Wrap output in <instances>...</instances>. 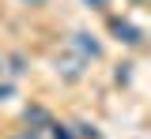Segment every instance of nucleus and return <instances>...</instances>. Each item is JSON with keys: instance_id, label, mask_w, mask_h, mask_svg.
I'll list each match as a JSON object with an SVG mask.
<instances>
[{"instance_id": "f257e3e1", "label": "nucleus", "mask_w": 151, "mask_h": 139, "mask_svg": "<svg viewBox=\"0 0 151 139\" xmlns=\"http://www.w3.org/2000/svg\"><path fill=\"white\" fill-rule=\"evenodd\" d=\"M110 30L117 34L121 45H132V49H136V45H144V30H140L136 23H129V19H117V15H113V19H110Z\"/></svg>"}, {"instance_id": "f03ea898", "label": "nucleus", "mask_w": 151, "mask_h": 139, "mask_svg": "<svg viewBox=\"0 0 151 139\" xmlns=\"http://www.w3.org/2000/svg\"><path fill=\"white\" fill-rule=\"evenodd\" d=\"M72 49H76V57H83L87 64L102 57V45H98V41H94V34H87V30L72 34Z\"/></svg>"}, {"instance_id": "7ed1b4c3", "label": "nucleus", "mask_w": 151, "mask_h": 139, "mask_svg": "<svg viewBox=\"0 0 151 139\" xmlns=\"http://www.w3.org/2000/svg\"><path fill=\"white\" fill-rule=\"evenodd\" d=\"M23 120H27L34 132H42V128H49V124H53L49 109H42V105H27V109H23Z\"/></svg>"}, {"instance_id": "20e7f679", "label": "nucleus", "mask_w": 151, "mask_h": 139, "mask_svg": "<svg viewBox=\"0 0 151 139\" xmlns=\"http://www.w3.org/2000/svg\"><path fill=\"white\" fill-rule=\"evenodd\" d=\"M83 68H87V60L83 57H68V60H57V72L64 75L68 83H76L79 75H83Z\"/></svg>"}, {"instance_id": "39448f33", "label": "nucleus", "mask_w": 151, "mask_h": 139, "mask_svg": "<svg viewBox=\"0 0 151 139\" xmlns=\"http://www.w3.org/2000/svg\"><path fill=\"white\" fill-rule=\"evenodd\" d=\"M8 72H12V75H23V72H27V57H23V53H12V57H8Z\"/></svg>"}, {"instance_id": "423d86ee", "label": "nucleus", "mask_w": 151, "mask_h": 139, "mask_svg": "<svg viewBox=\"0 0 151 139\" xmlns=\"http://www.w3.org/2000/svg\"><path fill=\"white\" fill-rule=\"evenodd\" d=\"M76 139H102V135H98V128H94V124L83 120V124H76Z\"/></svg>"}, {"instance_id": "0eeeda50", "label": "nucleus", "mask_w": 151, "mask_h": 139, "mask_svg": "<svg viewBox=\"0 0 151 139\" xmlns=\"http://www.w3.org/2000/svg\"><path fill=\"white\" fill-rule=\"evenodd\" d=\"M49 128H53V139H76V132L68 124H49Z\"/></svg>"}, {"instance_id": "6e6552de", "label": "nucleus", "mask_w": 151, "mask_h": 139, "mask_svg": "<svg viewBox=\"0 0 151 139\" xmlns=\"http://www.w3.org/2000/svg\"><path fill=\"white\" fill-rule=\"evenodd\" d=\"M12 94H15V87H12V83H0V101H8Z\"/></svg>"}, {"instance_id": "1a4fd4ad", "label": "nucleus", "mask_w": 151, "mask_h": 139, "mask_svg": "<svg viewBox=\"0 0 151 139\" xmlns=\"http://www.w3.org/2000/svg\"><path fill=\"white\" fill-rule=\"evenodd\" d=\"M83 4H87V8H94V11H106V8H110V0H83Z\"/></svg>"}, {"instance_id": "9d476101", "label": "nucleus", "mask_w": 151, "mask_h": 139, "mask_svg": "<svg viewBox=\"0 0 151 139\" xmlns=\"http://www.w3.org/2000/svg\"><path fill=\"white\" fill-rule=\"evenodd\" d=\"M12 139H42V132H34V128H27V132H19V135H12Z\"/></svg>"}, {"instance_id": "9b49d317", "label": "nucleus", "mask_w": 151, "mask_h": 139, "mask_svg": "<svg viewBox=\"0 0 151 139\" xmlns=\"http://www.w3.org/2000/svg\"><path fill=\"white\" fill-rule=\"evenodd\" d=\"M23 4H30V8H42V4H45V0H23Z\"/></svg>"}, {"instance_id": "f8f14e48", "label": "nucleus", "mask_w": 151, "mask_h": 139, "mask_svg": "<svg viewBox=\"0 0 151 139\" xmlns=\"http://www.w3.org/2000/svg\"><path fill=\"white\" fill-rule=\"evenodd\" d=\"M0 72H4V60H0Z\"/></svg>"}, {"instance_id": "ddd939ff", "label": "nucleus", "mask_w": 151, "mask_h": 139, "mask_svg": "<svg viewBox=\"0 0 151 139\" xmlns=\"http://www.w3.org/2000/svg\"><path fill=\"white\" fill-rule=\"evenodd\" d=\"M132 4H140V0H132Z\"/></svg>"}]
</instances>
